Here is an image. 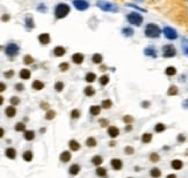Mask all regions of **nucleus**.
<instances>
[{"mask_svg":"<svg viewBox=\"0 0 188 178\" xmlns=\"http://www.w3.org/2000/svg\"><path fill=\"white\" fill-rule=\"evenodd\" d=\"M145 35L148 37H151V38H156V37H159L160 35V29L158 26L153 24V23H150V24L146 26L145 28Z\"/></svg>","mask_w":188,"mask_h":178,"instance_id":"f257e3e1","label":"nucleus"},{"mask_svg":"<svg viewBox=\"0 0 188 178\" xmlns=\"http://www.w3.org/2000/svg\"><path fill=\"white\" fill-rule=\"evenodd\" d=\"M69 12H70V6H67L66 4H59L56 7L55 15L57 19H63V17H65L69 14Z\"/></svg>","mask_w":188,"mask_h":178,"instance_id":"f03ea898","label":"nucleus"},{"mask_svg":"<svg viewBox=\"0 0 188 178\" xmlns=\"http://www.w3.org/2000/svg\"><path fill=\"white\" fill-rule=\"evenodd\" d=\"M96 5H98L99 7L101 8V9H104V11H108V12H117V11H119L117 6H115L114 4H111V2L104 1V0H99V1L96 2Z\"/></svg>","mask_w":188,"mask_h":178,"instance_id":"7ed1b4c3","label":"nucleus"},{"mask_svg":"<svg viewBox=\"0 0 188 178\" xmlns=\"http://www.w3.org/2000/svg\"><path fill=\"white\" fill-rule=\"evenodd\" d=\"M128 21L134 26H140L143 22V17L138 13H130L128 15Z\"/></svg>","mask_w":188,"mask_h":178,"instance_id":"20e7f679","label":"nucleus"},{"mask_svg":"<svg viewBox=\"0 0 188 178\" xmlns=\"http://www.w3.org/2000/svg\"><path fill=\"white\" fill-rule=\"evenodd\" d=\"M5 52H6L7 56L14 57V56H16V54L19 53V46H17L16 44H14V43H11V44H8L7 46H6Z\"/></svg>","mask_w":188,"mask_h":178,"instance_id":"39448f33","label":"nucleus"},{"mask_svg":"<svg viewBox=\"0 0 188 178\" xmlns=\"http://www.w3.org/2000/svg\"><path fill=\"white\" fill-rule=\"evenodd\" d=\"M175 48L173 45H165L163 48V56L166 57V58H171V57H174L175 56Z\"/></svg>","mask_w":188,"mask_h":178,"instance_id":"423d86ee","label":"nucleus"},{"mask_svg":"<svg viewBox=\"0 0 188 178\" xmlns=\"http://www.w3.org/2000/svg\"><path fill=\"white\" fill-rule=\"evenodd\" d=\"M73 6H74L78 11H85L88 8V2H87L86 0H74V1H73Z\"/></svg>","mask_w":188,"mask_h":178,"instance_id":"0eeeda50","label":"nucleus"},{"mask_svg":"<svg viewBox=\"0 0 188 178\" xmlns=\"http://www.w3.org/2000/svg\"><path fill=\"white\" fill-rule=\"evenodd\" d=\"M164 34H165V36L168 39H175L178 37L177 31H175L173 28H170V27H165V28H164Z\"/></svg>","mask_w":188,"mask_h":178,"instance_id":"6e6552de","label":"nucleus"},{"mask_svg":"<svg viewBox=\"0 0 188 178\" xmlns=\"http://www.w3.org/2000/svg\"><path fill=\"white\" fill-rule=\"evenodd\" d=\"M5 113H6V116H7L8 118H13L14 116L16 115V109L13 105L7 106L6 108V110H5Z\"/></svg>","mask_w":188,"mask_h":178,"instance_id":"1a4fd4ad","label":"nucleus"},{"mask_svg":"<svg viewBox=\"0 0 188 178\" xmlns=\"http://www.w3.org/2000/svg\"><path fill=\"white\" fill-rule=\"evenodd\" d=\"M110 164L114 170H120L122 168V161L120 159H113L110 161Z\"/></svg>","mask_w":188,"mask_h":178,"instance_id":"9d476101","label":"nucleus"},{"mask_svg":"<svg viewBox=\"0 0 188 178\" xmlns=\"http://www.w3.org/2000/svg\"><path fill=\"white\" fill-rule=\"evenodd\" d=\"M108 134H109L110 138H117L120 134V131H119V128L115 126H110L108 128Z\"/></svg>","mask_w":188,"mask_h":178,"instance_id":"9b49d317","label":"nucleus"},{"mask_svg":"<svg viewBox=\"0 0 188 178\" xmlns=\"http://www.w3.org/2000/svg\"><path fill=\"white\" fill-rule=\"evenodd\" d=\"M72 61L74 64H81L84 61V54H81V53H74L72 56Z\"/></svg>","mask_w":188,"mask_h":178,"instance_id":"f8f14e48","label":"nucleus"},{"mask_svg":"<svg viewBox=\"0 0 188 178\" xmlns=\"http://www.w3.org/2000/svg\"><path fill=\"white\" fill-rule=\"evenodd\" d=\"M39 40L40 43H42V44H49L50 43V36L49 34H41L39 36Z\"/></svg>","mask_w":188,"mask_h":178,"instance_id":"ddd939ff","label":"nucleus"},{"mask_svg":"<svg viewBox=\"0 0 188 178\" xmlns=\"http://www.w3.org/2000/svg\"><path fill=\"white\" fill-rule=\"evenodd\" d=\"M5 155L8 157V159H15L16 157V150L14 149V148H7V149L5 150Z\"/></svg>","mask_w":188,"mask_h":178,"instance_id":"4468645a","label":"nucleus"},{"mask_svg":"<svg viewBox=\"0 0 188 178\" xmlns=\"http://www.w3.org/2000/svg\"><path fill=\"white\" fill-rule=\"evenodd\" d=\"M70 160H71V153L70 151H63V153L60 154V161L62 162H64V163H66V162H69Z\"/></svg>","mask_w":188,"mask_h":178,"instance_id":"2eb2a0df","label":"nucleus"},{"mask_svg":"<svg viewBox=\"0 0 188 178\" xmlns=\"http://www.w3.org/2000/svg\"><path fill=\"white\" fill-rule=\"evenodd\" d=\"M69 146H70V148H71V150H73V151H77V150H79V148H80L79 142L76 141V140H70Z\"/></svg>","mask_w":188,"mask_h":178,"instance_id":"dca6fc26","label":"nucleus"},{"mask_svg":"<svg viewBox=\"0 0 188 178\" xmlns=\"http://www.w3.org/2000/svg\"><path fill=\"white\" fill-rule=\"evenodd\" d=\"M54 53H55V56H57V57H62L65 54V49L62 48V46H56L54 49Z\"/></svg>","mask_w":188,"mask_h":178,"instance_id":"f3484780","label":"nucleus"},{"mask_svg":"<svg viewBox=\"0 0 188 178\" xmlns=\"http://www.w3.org/2000/svg\"><path fill=\"white\" fill-rule=\"evenodd\" d=\"M20 78L23 79V80H28L30 78V71L29 69H21L20 71Z\"/></svg>","mask_w":188,"mask_h":178,"instance_id":"a211bd4d","label":"nucleus"},{"mask_svg":"<svg viewBox=\"0 0 188 178\" xmlns=\"http://www.w3.org/2000/svg\"><path fill=\"white\" fill-rule=\"evenodd\" d=\"M100 111H101V108H100L99 105H92L90 108V112L92 116H98Z\"/></svg>","mask_w":188,"mask_h":178,"instance_id":"6ab92c4d","label":"nucleus"},{"mask_svg":"<svg viewBox=\"0 0 188 178\" xmlns=\"http://www.w3.org/2000/svg\"><path fill=\"white\" fill-rule=\"evenodd\" d=\"M31 87H33L35 90H41V89L44 88V83L41 82V81H39V80H36V81H34V82H33Z\"/></svg>","mask_w":188,"mask_h":178,"instance_id":"aec40b11","label":"nucleus"},{"mask_svg":"<svg viewBox=\"0 0 188 178\" xmlns=\"http://www.w3.org/2000/svg\"><path fill=\"white\" fill-rule=\"evenodd\" d=\"M150 175H151V177H153V178H159L161 176V172L158 168H152L151 170H150Z\"/></svg>","mask_w":188,"mask_h":178,"instance_id":"412c9836","label":"nucleus"},{"mask_svg":"<svg viewBox=\"0 0 188 178\" xmlns=\"http://www.w3.org/2000/svg\"><path fill=\"white\" fill-rule=\"evenodd\" d=\"M33 156H34V154L31 153L30 150H27V151H25V153H23V155H22L23 160H25V161H27V162H30L31 160H33Z\"/></svg>","mask_w":188,"mask_h":178,"instance_id":"4be33fe9","label":"nucleus"},{"mask_svg":"<svg viewBox=\"0 0 188 178\" xmlns=\"http://www.w3.org/2000/svg\"><path fill=\"white\" fill-rule=\"evenodd\" d=\"M25 139L28 140V141H31L35 138V132L34 131H25Z\"/></svg>","mask_w":188,"mask_h":178,"instance_id":"5701e85b","label":"nucleus"},{"mask_svg":"<svg viewBox=\"0 0 188 178\" xmlns=\"http://www.w3.org/2000/svg\"><path fill=\"white\" fill-rule=\"evenodd\" d=\"M69 171H70V174L74 176V175H77L79 171H80V167H79L78 164H73V165H71V167H70Z\"/></svg>","mask_w":188,"mask_h":178,"instance_id":"b1692460","label":"nucleus"},{"mask_svg":"<svg viewBox=\"0 0 188 178\" xmlns=\"http://www.w3.org/2000/svg\"><path fill=\"white\" fill-rule=\"evenodd\" d=\"M172 168L175 170H180L182 168V162L180 160H174V161H172Z\"/></svg>","mask_w":188,"mask_h":178,"instance_id":"393cba45","label":"nucleus"},{"mask_svg":"<svg viewBox=\"0 0 188 178\" xmlns=\"http://www.w3.org/2000/svg\"><path fill=\"white\" fill-rule=\"evenodd\" d=\"M102 161H104V160H102V157H101V156H99V155L94 156L93 159H92V163H93L94 165H96V167H99V165L102 163Z\"/></svg>","mask_w":188,"mask_h":178,"instance_id":"a878e982","label":"nucleus"},{"mask_svg":"<svg viewBox=\"0 0 188 178\" xmlns=\"http://www.w3.org/2000/svg\"><path fill=\"white\" fill-rule=\"evenodd\" d=\"M151 140H152V135L150 133H144L142 135V142H144V144H148Z\"/></svg>","mask_w":188,"mask_h":178,"instance_id":"bb28decb","label":"nucleus"},{"mask_svg":"<svg viewBox=\"0 0 188 178\" xmlns=\"http://www.w3.org/2000/svg\"><path fill=\"white\" fill-rule=\"evenodd\" d=\"M94 94H95V90H94L93 87L87 86L86 88H85V95L86 96H93Z\"/></svg>","mask_w":188,"mask_h":178,"instance_id":"cd10ccee","label":"nucleus"},{"mask_svg":"<svg viewBox=\"0 0 188 178\" xmlns=\"http://www.w3.org/2000/svg\"><path fill=\"white\" fill-rule=\"evenodd\" d=\"M96 175L100 177H106V175H107V170H106L105 168H101V167H99L98 169H96Z\"/></svg>","mask_w":188,"mask_h":178,"instance_id":"c85d7f7f","label":"nucleus"},{"mask_svg":"<svg viewBox=\"0 0 188 178\" xmlns=\"http://www.w3.org/2000/svg\"><path fill=\"white\" fill-rule=\"evenodd\" d=\"M95 74L94 73H87L86 74V77H85V80L87 81V82H93V81H95Z\"/></svg>","mask_w":188,"mask_h":178,"instance_id":"c756f323","label":"nucleus"},{"mask_svg":"<svg viewBox=\"0 0 188 178\" xmlns=\"http://www.w3.org/2000/svg\"><path fill=\"white\" fill-rule=\"evenodd\" d=\"M86 145L88 146V147H95L96 146V140L92 138V136H90V138H87L86 140Z\"/></svg>","mask_w":188,"mask_h":178,"instance_id":"7c9ffc66","label":"nucleus"},{"mask_svg":"<svg viewBox=\"0 0 188 178\" xmlns=\"http://www.w3.org/2000/svg\"><path fill=\"white\" fill-rule=\"evenodd\" d=\"M182 51L186 56H188V39L187 38H182Z\"/></svg>","mask_w":188,"mask_h":178,"instance_id":"2f4dec72","label":"nucleus"},{"mask_svg":"<svg viewBox=\"0 0 188 178\" xmlns=\"http://www.w3.org/2000/svg\"><path fill=\"white\" fill-rule=\"evenodd\" d=\"M178 94V87L175 86H171L168 89V91H167V95L168 96H173V95H177Z\"/></svg>","mask_w":188,"mask_h":178,"instance_id":"473e14b6","label":"nucleus"},{"mask_svg":"<svg viewBox=\"0 0 188 178\" xmlns=\"http://www.w3.org/2000/svg\"><path fill=\"white\" fill-rule=\"evenodd\" d=\"M165 128H166L165 125L161 124V123H158V124L154 126V131L158 133H160V132H163V131H165Z\"/></svg>","mask_w":188,"mask_h":178,"instance_id":"72a5a7b5","label":"nucleus"},{"mask_svg":"<svg viewBox=\"0 0 188 178\" xmlns=\"http://www.w3.org/2000/svg\"><path fill=\"white\" fill-rule=\"evenodd\" d=\"M165 73L168 77H172V75H174L175 73H177V69H175V67H172V66H170V67H167L166 68V71Z\"/></svg>","mask_w":188,"mask_h":178,"instance_id":"f704fd0d","label":"nucleus"},{"mask_svg":"<svg viewBox=\"0 0 188 178\" xmlns=\"http://www.w3.org/2000/svg\"><path fill=\"white\" fill-rule=\"evenodd\" d=\"M144 53L146 54V56H151V57H156L157 54H156V50H153L152 48H148L144 50Z\"/></svg>","mask_w":188,"mask_h":178,"instance_id":"c9c22d12","label":"nucleus"},{"mask_svg":"<svg viewBox=\"0 0 188 178\" xmlns=\"http://www.w3.org/2000/svg\"><path fill=\"white\" fill-rule=\"evenodd\" d=\"M111 105H113V102H111L110 100H105V101H102V108L104 109H110Z\"/></svg>","mask_w":188,"mask_h":178,"instance_id":"e433bc0d","label":"nucleus"},{"mask_svg":"<svg viewBox=\"0 0 188 178\" xmlns=\"http://www.w3.org/2000/svg\"><path fill=\"white\" fill-rule=\"evenodd\" d=\"M25 22H26V24H27L28 28H34L35 24H34V21H33V19H31V16H27V17H26Z\"/></svg>","mask_w":188,"mask_h":178,"instance_id":"4c0bfd02","label":"nucleus"},{"mask_svg":"<svg viewBox=\"0 0 188 178\" xmlns=\"http://www.w3.org/2000/svg\"><path fill=\"white\" fill-rule=\"evenodd\" d=\"M122 33L124 36H128V37H130V36H133V34H134V30L131 28H123V30H122Z\"/></svg>","mask_w":188,"mask_h":178,"instance_id":"58836bf2","label":"nucleus"},{"mask_svg":"<svg viewBox=\"0 0 188 178\" xmlns=\"http://www.w3.org/2000/svg\"><path fill=\"white\" fill-rule=\"evenodd\" d=\"M55 116H56V112L54 111V110H49L45 115V119L46 120H51V119L55 118Z\"/></svg>","mask_w":188,"mask_h":178,"instance_id":"ea45409f","label":"nucleus"},{"mask_svg":"<svg viewBox=\"0 0 188 178\" xmlns=\"http://www.w3.org/2000/svg\"><path fill=\"white\" fill-rule=\"evenodd\" d=\"M92 60H93L94 64H100L102 61V56H101V54H99V53H95L93 56V59Z\"/></svg>","mask_w":188,"mask_h":178,"instance_id":"a19ab883","label":"nucleus"},{"mask_svg":"<svg viewBox=\"0 0 188 178\" xmlns=\"http://www.w3.org/2000/svg\"><path fill=\"white\" fill-rule=\"evenodd\" d=\"M99 81L102 86H106V84L109 82V78H108V75H102V77L99 79Z\"/></svg>","mask_w":188,"mask_h":178,"instance_id":"79ce46f5","label":"nucleus"},{"mask_svg":"<svg viewBox=\"0 0 188 178\" xmlns=\"http://www.w3.org/2000/svg\"><path fill=\"white\" fill-rule=\"evenodd\" d=\"M25 128H26V125L23 123H17L15 125V131H17V132H22V131H25Z\"/></svg>","mask_w":188,"mask_h":178,"instance_id":"37998d69","label":"nucleus"},{"mask_svg":"<svg viewBox=\"0 0 188 178\" xmlns=\"http://www.w3.org/2000/svg\"><path fill=\"white\" fill-rule=\"evenodd\" d=\"M150 160H151V162H158L159 161V155L157 153H152L150 155Z\"/></svg>","mask_w":188,"mask_h":178,"instance_id":"c03bdc74","label":"nucleus"},{"mask_svg":"<svg viewBox=\"0 0 188 178\" xmlns=\"http://www.w3.org/2000/svg\"><path fill=\"white\" fill-rule=\"evenodd\" d=\"M63 88H64V83L63 82H57L55 84V89H56V91H62L63 90Z\"/></svg>","mask_w":188,"mask_h":178,"instance_id":"a18cd8bd","label":"nucleus"},{"mask_svg":"<svg viewBox=\"0 0 188 178\" xmlns=\"http://www.w3.org/2000/svg\"><path fill=\"white\" fill-rule=\"evenodd\" d=\"M71 117H72L73 119H77V118H79V117H80V112H79L77 109L72 110V112H71Z\"/></svg>","mask_w":188,"mask_h":178,"instance_id":"49530a36","label":"nucleus"},{"mask_svg":"<svg viewBox=\"0 0 188 178\" xmlns=\"http://www.w3.org/2000/svg\"><path fill=\"white\" fill-rule=\"evenodd\" d=\"M33 61H34V59H33V58H31L30 56H26L25 58H23V63L27 64V65H30Z\"/></svg>","mask_w":188,"mask_h":178,"instance_id":"de8ad7c7","label":"nucleus"},{"mask_svg":"<svg viewBox=\"0 0 188 178\" xmlns=\"http://www.w3.org/2000/svg\"><path fill=\"white\" fill-rule=\"evenodd\" d=\"M59 68L62 69L63 72H65V71H67L69 69V64H66V63H63V64H60L59 65Z\"/></svg>","mask_w":188,"mask_h":178,"instance_id":"09e8293b","label":"nucleus"},{"mask_svg":"<svg viewBox=\"0 0 188 178\" xmlns=\"http://www.w3.org/2000/svg\"><path fill=\"white\" fill-rule=\"evenodd\" d=\"M11 103L13 104V105H17V104L20 103V100H19V97H14V96H13V97L11 98Z\"/></svg>","mask_w":188,"mask_h":178,"instance_id":"8fccbe9b","label":"nucleus"},{"mask_svg":"<svg viewBox=\"0 0 188 178\" xmlns=\"http://www.w3.org/2000/svg\"><path fill=\"white\" fill-rule=\"evenodd\" d=\"M124 151L128 154V155H131V154H134V148L133 147H125Z\"/></svg>","mask_w":188,"mask_h":178,"instance_id":"3c124183","label":"nucleus"},{"mask_svg":"<svg viewBox=\"0 0 188 178\" xmlns=\"http://www.w3.org/2000/svg\"><path fill=\"white\" fill-rule=\"evenodd\" d=\"M15 89L17 91H22V90L25 89V86H23L22 83H17V84H15Z\"/></svg>","mask_w":188,"mask_h":178,"instance_id":"603ef678","label":"nucleus"},{"mask_svg":"<svg viewBox=\"0 0 188 178\" xmlns=\"http://www.w3.org/2000/svg\"><path fill=\"white\" fill-rule=\"evenodd\" d=\"M123 120L125 123H131V121H134V118L131 117V116H125V117L123 118Z\"/></svg>","mask_w":188,"mask_h":178,"instance_id":"864d4df0","label":"nucleus"},{"mask_svg":"<svg viewBox=\"0 0 188 178\" xmlns=\"http://www.w3.org/2000/svg\"><path fill=\"white\" fill-rule=\"evenodd\" d=\"M178 141H179V142H184V141H185V136L180 134V135L178 136Z\"/></svg>","mask_w":188,"mask_h":178,"instance_id":"5fc2aeb1","label":"nucleus"},{"mask_svg":"<svg viewBox=\"0 0 188 178\" xmlns=\"http://www.w3.org/2000/svg\"><path fill=\"white\" fill-rule=\"evenodd\" d=\"M12 75H13V71H10V72L5 73V77H6V78H11Z\"/></svg>","mask_w":188,"mask_h":178,"instance_id":"6e6d98bb","label":"nucleus"},{"mask_svg":"<svg viewBox=\"0 0 188 178\" xmlns=\"http://www.w3.org/2000/svg\"><path fill=\"white\" fill-rule=\"evenodd\" d=\"M100 123H101V125H102V126H107V125H108V123L106 121L105 119H101V120H100Z\"/></svg>","mask_w":188,"mask_h":178,"instance_id":"4d7b16f0","label":"nucleus"},{"mask_svg":"<svg viewBox=\"0 0 188 178\" xmlns=\"http://www.w3.org/2000/svg\"><path fill=\"white\" fill-rule=\"evenodd\" d=\"M149 105H150V103H149V102H143V103H142V106H143V108L149 106Z\"/></svg>","mask_w":188,"mask_h":178,"instance_id":"13d9d810","label":"nucleus"},{"mask_svg":"<svg viewBox=\"0 0 188 178\" xmlns=\"http://www.w3.org/2000/svg\"><path fill=\"white\" fill-rule=\"evenodd\" d=\"M131 130H133L131 125H128V127H125V131H128V132H129V131H131Z\"/></svg>","mask_w":188,"mask_h":178,"instance_id":"bf43d9fd","label":"nucleus"},{"mask_svg":"<svg viewBox=\"0 0 188 178\" xmlns=\"http://www.w3.org/2000/svg\"><path fill=\"white\" fill-rule=\"evenodd\" d=\"M167 178H177V176H175V175H168V176H167Z\"/></svg>","mask_w":188,"mask_h":178,"instance_id":"052dcab7","label":"nucleus"},{"mask_svg":"<svg viewBox=\"0 0 188 178\" xmlns=\"http://www.w3.org/2000/svg\"><path fill=\"white\" fill-rule=\"evenodd\" d=\"M0 87H1V89H0V90H1V91H4V90H5V84L1 83V84H0Z\"/></svg>","mask_w":188,"mask_h":178,"instance_id":"680f3d73","label":"nucleus"},{"mask_svg":"<svg viewBox=\"0 0 188 178\" xmlns=\"http://www.w3.org/2000/svg\"><path fill=\"white\" fill-rule=\"evenodd\" d=\"M184 105H185V108H187V109H188V100L186 101V102H185V103H184Z\"/></svg>","mask_w":188,"mask_h":178,"instance_id":"e2e57ef3","label":"nucleus"},{"mask_svg":"<svg viewBox=\"0 0 188 178\" xmlns=\"http://www.w3.org/2000/svg\"><path fill=\"white\" fill-rule=\"evenodd\" d=\"M110 146H111V147H114V146H115V142H114V141L110 142Z\"/></svg>","mask_w":188,"mask_h":178,"instance_id":"0e129e2a","label":"nucleus"}]
</instances>
